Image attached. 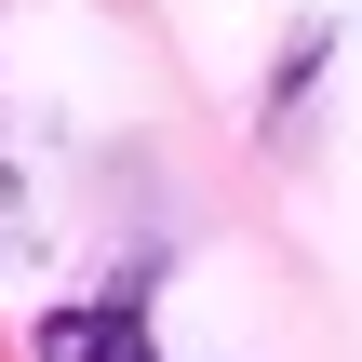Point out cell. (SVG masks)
I'll return each instance as SVG.
<instances>
[{"instance_id": "1", "label": "cell", "mask_w": 362, "mask_h": 362, "mask_svg": "<svg viewBox=\"0 0 362 362\" xmlns=\"http://www.w3.org/2000/svg\"><path fill=\"white\" fill-rule=\"evenodd\" d=\"M40 362H161L148 349V309L134 296H67V309H40Z\"/></svg>"}, {"instance_id": "2", "label": "cell", "mask_w": 362, "mask_h": 362, "mask_svg": "<svg viewBox=\"0 0 362 362\" xmlns=\"http://www.w3.org/2000/svg\"><path fill=\"white\" fill-rule=\"evenodd\" d=\"M0 242H27V175L0 161Z\"/></svg>"}]
</instances>
